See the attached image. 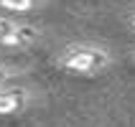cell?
Listing matches in <instances>:
<instances>
[{
    "label": "cell",
    "mask_w": 135,
    "mask_h": 127,
    "mask_svg": "<svg viewBox=\"0 0 135 127\" xmlns=\"http://www.w3.org/2000/svg\"><path fill=\"white\" fill-rule=\"evenodd\" d=\"M23 104H26V94L15 89H5L0 92V114H15L21 112Z\"/></svg>",
    "instance_id": "cell-3"
},
{
    "label": "cell",
    "mask_w": 135,
    "mask_h": 127,
    "mask_svg": "<svg viewBox=\"0 0 135 127\" xmlns=\"http://www.w3.org/2000/svg\"><path fill=\"white\" fill-rule=\"evenodd\" d=\"M13 28H15V23H13V21H8V18H0V43L5 41V36H8Z\"/></svg>",
    "instance_id": "cell-5"
},
{
    "label": "cell",
    "mask_w": 135,
    "mask_h": 127,
    "mask_svg": "<svg viewBox=\"0 0 135 127\" xmlns=\"http://www.w3.org/2000/svg\"><path fill=\"white\" fill-rule=\"evenodd\" d=\"M38 38V31L31 28V26H15L10 33L5 36L3 46H13V48H23V46H31Z\"/></svg>",
    "instance_id": "cell-2"
},
{
    "label": "cell",
    "mask_w": 135,
    "mask_h": 127,
    "mask_svg": "<svg viewBox=\"0 0 135 127\" xmlns=\"http://www.w3.org/2000/svg\"><path fill=\"white\" fill-rule=\"evenodd\" d=\"M59 64L74 74H97L110 66V56H107V51L94 48V46H76L61 56Z\"/></svg>",
    "instance_id": "cell-1"
},
{
    "label": "cell",
    "mask_w": 135,
    "mask_h": 127,
    "mask_svg": "<svg viewBox=\"0 0 135 127\" xmlns=\"http://www.w3.org/2000/svg\"><path fill=\"white\" fill-rule=\"evenodd\" d=\"M0 79H5V69L0 66Z\"/></svg>",
    "instance_id": "cell-6"
},
{
    "label": "cell",
    "mask_w": 135,
    "mask_h": 127,
    "mask_svg": "<svg viewBox=\"0 0 135 127\" xmlns=\"http://www.w3.org/2000/svg\"><path fill=\"white\" fill-rule=\"evenodd\" d=\"M133 28H135V18H133Z\"/></svg>",
    "instance_id": "cell-7"
},
{
    "label": "cell",
    "mask_w": 135,
    "mask_h": 127,
    "mask_svg": "<svg viewBox=\"0 0 135 127\" xmlns=\"http://www.w3.org/2000/svg\"><path fill=\"white\" fill-rule=\"evenodd\" d=\"M38 0H0V5L5 10H15V13H23V10H31L36 8Z\"/></svg>",
    "instance_id": "cell-4"
}]
</instances>
